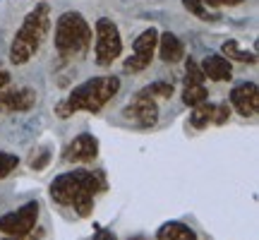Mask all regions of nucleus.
Returning <instances> with one entry per match:
<instances>
[{"mask_svg":"<svg viewBox=\"0 0 259 240\" xmlns=\"http://www.w3.org/2000/svg\"><path fill=\"white\" fill-rule=\"evenodd\" d=\"M231 103L228 101H221L213 106V118H211V125H226L231 120Z\"/></svg>","mask_w":259,"mask_h":240,"instance_id":"obj_22","label":"nucleus"},{"mask_svg":"<svg viewBox=\"0 0 259 240\" xmlns=\"http://www.w3.org/2000/svg\"><path fill=\"white\" fill-rule=\"evenodd\" d=\"M202 72L206 79H211V82H228L233 77V65L228 58H223L221 53H206L202 63Z\"/></svg>","mask_w":259,"mask_h":240,"instance_id":"obj_12","label":"nucleus"},{"mask_svg":"<svg viewBox=\"0 0 259 240\" xmlns=\"http://www.w3.org/2000/svg\"><path fill=\"white\" fill-rule=\"evenodd\" d=\"M8 240H36V238H29V235H8Z\"/></svg>","mask_w":259,"mask_h":240,"instance_id":"obj_28","label":"nucleus"},{"mask_svg":"<svg viewBox=\"0 0 259 240\" xmlns=\"http://www.w3.org/2000/svg\"><path fill=\"white\" fill-rule=\"evenodd\" d=\"M231 108L242 118H252L259 111V87L254 82H240L231 92Z\"/></svg>","mask_w":259,"mask_h":240,"instance_id":"obj_10","label":"nucleus"},{"mask_svg":"<svg viewBox=\"0 0 259 240\" xmlns=\"http://www.w3.org/2000/svg\"><path fill=\"white\" fill-rule=\"evenodd\" d=\"M96 41H94V63L99 67H108L113 60H118L122 53V38L120 29L111 17H99L96 27H94Z\"/></svg>","mask_w":259,"mask_h":240,"instance_id":"obj_5","label":"nucleus"},{"mask_svg":"<svg viewBox=\"0 0 259 240\" xmlns=\"http://www.w3.org/2000/svg\"><path fill=\"white\" fill-rule=\"evenodd\" d=\"M213 106L216 103L211 101H204L199 103V106H194L192 113H190V125H192L194 130H204L211 125V118H213Z\"/></svg>","mask_w":259,"mask_h":240,"instance_id":"obj_16","label":"nucleus"},{"mask_svg":"<svg viewBox=\"0 0 259 240\" xmlns=\"http://www.w3.org/2000/svg\"><path fill=\"white\" fill-rule=\"evenodd\" d=\"M94 240H118V235L108 228H103L101 223H94Z\"/></svg>","mask_w":259,"mask_h":240,"instance_id":"obj_24","label":"nucleus"},{"mask_svg":"<svg viewBox=\"0 0 259 240\" xmlns=\"http://www.w3.org/2000/svg\"><path fill=\"white\" fill-rule=\"evenodd\" d=\"M118 92H120V77L101 74V77H92L87 82L77 84L65 101H67L72 113H99Z\"/></svg>","mask_w":259,"mask_h":240,"instance_id":"obj_4","label":"nucleus"},{"mask_svg":"<svg viewBox=\"0 0 259 240\" xmlns=\"http://www.w3.org/2000/svg\"><path fill=\"white\" fill-rule=\"evenodd\" d=\"M8 84H10V72L3 67V65H0V89H5Z\"/></svg>","mask_w":259,"mask_h":240,"instance_id":"obj_27","label":"nucleus"},{"mask_svg":"<svg viewBox=\"0 0 259 240\" xmlns=\"http://www.w3.org/2000/svg\"><path fill=\"white\" fill-rule=\"evenodd\" d=\"M206 8H235V5H242L245 0H202Z\"/></svg>","mask_w":259,"mask_h":240,"instance_id":"obj_25","label":"nucleus"},{"mask_svg":"<svg viewBox=\"0 0 259 240\" xmlns=\"http://www.w3.org/2000/svg\"><path fill=\"white\" fill-rule=\"evenodd\" d=\"M38 219V202H27L17 207L15 212L0 216V233L5 235H29L36 226Z\"/></svg>","mask_w":259,"mask_h":240,"instance_id":"obj_7","label":"nucleus"},{"mask_svg":"<svg viewBox=\"0 0 259 240\" xmlns=\"http://www.w3.org/2000/svg\"><path fill=\"white\" fill-rule=\"evenodd\" d=\"M137 94L139 96H151V99H170L173 96V82L158 79V82H151L147 87H142Z\"/></svg>","mask_w":259,"mask_h":240,"instance_id":"obj_17","label":"nucleus"},{"mask_svg":"<svg viewBox=\"0 0 259 240\" xmlns=\"http://www.w3.org/2000/svg\"><path fill=\"white\" fill-rule=\"evenodd\" d=\"M122 115H125L130 123H135L137 128L149 130L158 123V103H156V99H151V96H139V94H135L132 101L122 108Z\"/></svg>","mask_w":259,"mask_h":240,"instance_id":"obj_8","label":"nucleus"},{"mask_svg":"<svg viewBox=\"0 0 259 240\" xmlns=\"http://www.w3.org/2000/svg\"><path fill=\"white\" fill-rule=\"evenodd\" d=\"M156 44H158V31L154 27L144 29L135 41H132V56L125 58L122 63V70L130 74L144 72L151 60H154V53H156Z\"/></svg>","mask_w":259,"mask_h":240,"instance_id":"obj_6","label":"nucleus"},{"mask_svg":"<svg viewBox=\"0 0 259 240\" xmlns=\"http://www.w3.org/2000/svg\"><path fill=\"white\" fill-rule=\"evenodd\" d=\"M99 156V137L92 132H82L63 149V158L67 164H92Z\"/></svg>","mask_w":259,"mask_h":240,"instance_id":"obj_9","label":"nucleus"},{"mask_svg":"<svg viewBox=\"0 0 259 240\" xmlns=\"http://www.w3.org/2000/svg\"><path fill=\"white\" fill-rule=\"evenodd\" d=\"M17 166H19L17 154H12V151H0V180L8 178Z\"/></svg>","mask_w":259,"mask_h":240,"instance_id":"obj_21","label":"nucleus"},{"mask_svg":"<svg viewBox=\"0 0 259 240\" xmlns=\"http://www.w3.org/2000/svg\"><path fill=\"white\" fill-rule=\"evenodd\" d=\"M103 190H106L103 173L87 171V168H74L51 180V199L63 207H72L79 219L92 216L94 197Z\"/></svg>","mask_w":259,"mask_h":240,"instance_id":"obj_1","label":"nucleus"},{"mask_svg":"<svg viewBox=\"0 0 259 240\" xmlns=\"http://www.w3.org/2000/svg\"><path fill=\"white\" fill-rule=\"evenodd\" d=\"M221 56L228 58V60H238V63H245V65H254V63H257V56H254L252 51H245V48H240V44H238L235 38H228V41H223Z\"/></svg>","mask_w":259,"mask_h":240,"instance_id":"obj_15","label":"nucleus"},{"mask_svg":"<svg viewBox=\"0 0 259 240\" xmlns=\"http://www.w3.org/2000/svg\"><path fill=\"white\" fill-rule=\"evenodd\" d=\"M183 8L190 12V15H194L197 19H202V22H216V15H211L209 12V8L204 5L202 0H183Z\"/></svg>","mask_w":259,"mask_h":240,"instance_id":"obj_20","label":"nucleus"},{"mask_svg":"<svg viewBox=\"0 0 259 240\" xmlns=\"http://www.w3.org/2000/svg\"><path fill=\"white\" fill-rule=\"evenodd\" d=\"M158 240H199V235L183 221H168L156 231Z\"/></svg>","mask_w":259,"mask_h":240,"instance_id":"obj_14","label":"nucleus"},{"mask_svg":"<svg viewBox=\"0 0 259 240\" xmlns=\"http://www.w3.org/2000/svg\"><path fill=\"white\" fill-rule=\"evenodd\" d=\"M51 156H53V154H51V149H41V151H38V156L31 158V171H44V168L51 164Z\"/></svg>","mask_w":259,"mask_h":240,"instance_id":"obj_23","label":"nucleus"},{"mask_svg":"<svg viewBox=\"0 0 259 240\" xmlns=\"http://www.w3.org/2000/svg\"><path fill=\"white\" fill-rule=\"evenodd\" d=\"M204 82H206V77H204L199 63H197L194 58H187V60H185V77H183V84H185V87H194V84H204Z\"/></svg>","mask_w":259,"mask_h":240,"instance_id":"obj_19","label":"nucleus"},{"mask_svg":"<svg viewBox=\"0 0 259 240\" xmlns=\"http://www.w3.org/2000/svg\"><path fill=\"white\" fill-rule=\"evenodd\" d=\"M94 31L89 27V22L84 19V15L67 10L56 19V51L63 60H79L89 53L92 48Z\"/></svg>","mask_w":259,"mask_h":240,"instance_id":"obj_3","label":"nucleus"},{"mask_svg":"<svg viewBox=\"0 0 259 240\" xmlns=\"http://www.w3.org/2000/svg\"><path fill=\"white\" fill-rule=\"evenodd\" d=\"M38 96L31 87L22 89H0V113H27L36 106Z\"/></svg>","mask_w":259,"mask_h":240,"instance_id":"obj_11","label":"nucleus"},{"mask_svg":"<svg viewBox=\"0 0 259 240\" xmlns=\"http://www.w3.org/2000/svg\"><path fill=\"white\" fill-rule=\"evenodd\" d=\"M51 31V5L48 3H36L22 19L17 34L10 44V63L12 65H27L36 56L44 41Z\"/></svg>","mask_w":259,"mask_h":240,"instance_id":"obj_2","label":"nucleus"},{"mask_svg":"<svg viewBox=\"0 0 259 240\" xmlns=\"http://www.w3.org/2000/svg\"><path fill=\"white\" fill-rule=\"evenodd\" d=\"M158 56L163 63H180L183 58H185V46H183V41L173 34V31H158Z\"/></svg>","mask_w":259,"mask_h":240,"instance_id":"obj_13","label":"nucleus"},{"mask_svg":"<svg viewBox=\"0 0 259 240\" xmlns=\"http://www.w3.org/2000/svg\"><path fill=\"white\" fill-rule=\"evenodd\" d=\"M130 240H147L144 235H135V238H130Z\"/></svg>","mask_w":259,"mask_h":240,"instance_id":"obj_29","label":"nucleus"},{"mask_svg":"<svg viewBox=\"0 0 259 240\" xmlns=\"http://www.w3.org/2000/svg\"><path fill=\"white\" fill-rule=\"evenodd\" d=\"M53 111H56V115H58V118H70V115H74V113L72 111H70V106H67V101H65V99H63V101H58L56 103V108H53Z\"/></svg>","mask_w":259,"mask_h":240,"instance_id":"obj_26","label":"nucleus"},{"mask_svg":"<svg viewBox=\"0 0 259 240\" xmlns=\"http://www.w3.org/2000/svg\"><path fill=\"white\" fill-rule=\"evenodd\" d=\"M209 101V92H206V87L204 84H194V87H185L183 89V103L194 108V106H199V103Z\"/></svg>","mask_w":259,"mask_h":240,"instance_id":"obj_18","label":"nucleus"}]
</instances>
